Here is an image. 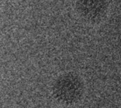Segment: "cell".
I'll return each instance as SVG.
<instances>
[{
	"label": "cell",
	"mask_w": 121,
	"mask_h": 108,
	"mask_svg": "<svg viewBox=\"0 0 121 108\" xmlns=\"http://www.w3.org/2000/svg\"><path fill=\"white\" fill-rule=\"evenodd\" d=\"M1 0H0V7H1Z\"/></svg>",
	"instance_id": "obj_3"
},
{
	"label": "cell",
	"mask_w": 121,
	"mask_h": 108,
	"mask_svg": "<svg viewBox=\"0 0 121 108\" xmlns=\"http://www.w3.org/2000/svg\"><path fill=\"white\" fill-rule=\"evenodd\" d=\"M52 93L55 99L64 105H74L82 98L84 93V83L76 73L67 72L61 74L55 80Z\"/></svg>",
	"instance_id": "obj_1"
},
{
	"label": "cell",
	"mask_w": 121,
	"mask_h": 108,
	"mask_svg": "<svg viewBox=\"0 0 121 108\" xmlns=\"http://www.w3.org/2000/svg\"><path fill=\"white\" fill-rule=\"evenodd\" d=\"M75 8L79 16L86 22L98 23L106 16L108 0H77Z\"/></svg>",
	"instance_id": "obj_2"
}]
</instances>
